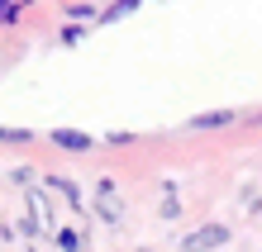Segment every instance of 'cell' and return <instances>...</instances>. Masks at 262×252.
Returning a JSON list of instances; mask_svg holds the SVG:
<instances>
[{
	"label": "cell",
	"instance_id": "6da1fadb",
	"mask_svg": "<svg viewBox=\"0 0 262 252\" xmlns=\"http://www.w3.org/2000/svg\"><path fill=\"white\" fill-rule=\"evenodd\" d=\"M234 233H229L224 224H200V228H191L186 238H181V252H214V247H224Z\"/></svg>",
	"mask_w": 262,
	"mask_h": 252
},
{
	"label": "cell",
	"instance_id": "7a4b0ae2",
	"mask_svg": "<svg viewBox=\"0 0 262 252\" xmlns=\"http://www.w3.org/2000/svg\"><path fill=\"white\" fill-rule=\"evenodd\" d=\"M96 214L105 219V224H119V219H124V200L115 195V186H110V181H100V186H96Z\"/></svg>",
	"mask_w": 262,
	"mask_h": 252
},
{
	"label": "cell",
	"instance_id": "3957f363",
	"mask_svg": "<svg viewBox=\"0 0 262 252\" xmlns=\"http://www.w3.org/2000/svg\"><path fill=\"white\" fill-rule=\"evenodd\" d=\"M229 124H238V109H210V114H195L186 119L191 133H210V129H229Z\"/></svg>",
	"mask_w": 262,
	"mask_h": 252
},
{
	"label": "cell",
	"instance_id": "277c9868",
	"mask_svg": "<svg viewBox=\"0 0 262 252\" xmlns=\"http://www.w3.org/2000/svg\"><path fill=\"white\" fill-rule=\"evenodd\" d=\"M48 138H53L57 148H67V152H91V148H96V138H91V133H76V129H53Z\"/></svg>",
	"mask_w": 262,
	"mask_h": 252
},
{
	"label": "cell",
	"instance_id": "5b68a950",
	"mask_svg": "<svg viewBox=\"0 0 262 252\" xmlns=\"http://www.w3.org/2000/svg\"><path fill=\"white\" fill-rule=\"evenodd\" d=\"M43 186H48V191H57V195L72 204V210H86V204H81V191H76V181H67V176H48Z\"/></svg>",
	"mask_w": 262,
	"mask_h": 252
},
{
	"label": "cell",
	"instance_id": "8992f818",
	"mask_svg": "<svg viewBox=\"0 0 262 252\" xmlns=\"http://www.w3.org/2000/svg\"><path fill=\"white\" fill-rule=\"evenodd\" d=\"M29 204H34V224L48 228V224H53V204H48V195H43V191H29Z\"/></svg>",
	"mask_w": 262,
	"mask_h": 252
},
{
	"label": "cell",
	"instance_id": "52a82bcc",
	"mask_svg": "<svg viewBox=\"0 0 262 252\" xmlns=\"http://www.w3.org/2000/svg\"><path fill=\"white\" fill-rule=\"evenodd\" d=\"M57 247L62 252H81V238H76L72 228H57Z\"/></svg>",
	"mask_w": 262,
	"mask_h": 252
},
{
	"label": "cell",
	"instance_id": "ba28073f",
	"mask_svg": "<svg viewBox=\"0 0 262 252\" xmlns=\"http://www.w3.org/2000/svg\"><path fill=\"white\" fill-rule=\"evenodd\" d=\"M29 138H34L29 129H0V143H29Z\"/></svg>",
	"mask_w": 262,
	"mask_h": 252
},
{
	"label": "cell",
	"instance_id": "9c48e42d",
	"mask_svg": "<svg viewBox=\"0 0 262 252\" xmlns=\"http://www.w3.org/2000/svg\"><path fill=\"white\" fill-rule=\"evenodd\" d=\"M10 181L14 186H29V181H34V171H29V167H10Z\"/></svg>",
	"mask_w": 262,
	"mask_h": 252
},
{
	"label": "cell",
	"instance_id": "30bf717a",
	"mask_svg": "<svg viewBox=\"0 0 262 252\" xmlns=\"http://www.w3.org/2000/svg\"><path fill=\"white\" fill-rule=\"evenodd\" d=\"M14 14H19V5H10V0H0V24H10Z\"/></svg>",
	"mask_w": 262,
	"mask_h": 252
},
{
	"label": "cell",
	"instance_id": "8fae6325",
	"mask_svg": "<svg viewBox=\"0 0 262 252\" xmlns=\"http://www.w3.org/2000/svg\"><path fill=\"white\" fill-rule=\"evenodd\" d=\"M177 214H181V204H177L172 195H167V200H162V219H177Z\"/></svg>",
	"mask_w": 262,
	"mask_h": 252
}]
</instances>
